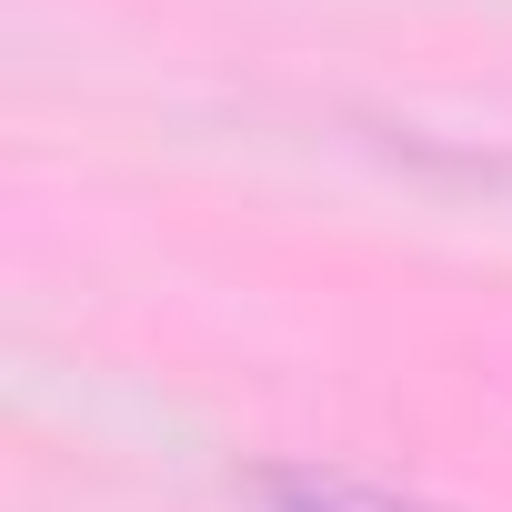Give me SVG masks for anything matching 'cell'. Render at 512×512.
I'll list each match as a JSON object with an SVG mask.
<instances>
[{"label": "cell", "instance_id": "cell-1", "mask_svg": "<svg viewBox=\"0 0 512 512\" xmlns=\"http://www.w3.org/2000/svg\"><path fill=\"white\" fill-rule=\"evenodd\" d=\"M262 512H432V502L352 482V472H262Z\"/></svg>", "mask_w": 512, "mask_h": 512}]
</instances>
